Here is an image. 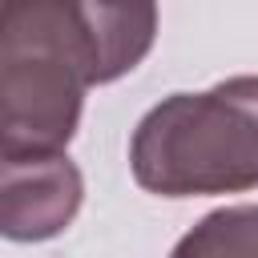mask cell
<instances>
[{
	"mask_svg": "<svg viewBox=\"0 0 258 258\" xmlns=\"http://www.w3.org/2000/svg\"><path fill=\"white\" fill-rule=\"evenodd\" d=\"M133 181L157 198H210L258 185V77L157 101L129 141Z\"/></svg>",
	"mask_w": 258,
	"mask_h": 258,
	"instance_id": "7a4b0ae2",
	"label": "cell"
},
{
	"mask_svg": "<svg viewBox=\"0 0 258 258\" xmlns=\"http://www.w3.org/2000/svg\"><path fill=\"white\" fill-rule=\"evenodd\" d=\"M169 258H258V206H226L206 214Z\"/></svg>",
	"mask_w": 258,
	"mask_h": 258,
	"instance_id": "5b68a950",
	"label": "cell"
},
{
	"mask_svg": "<svg viewBox=\"0 0 258 258\" xmlns=\"http://www.w3.org/2000/svg\"><path fill=\"white\" fill-rule=\"evenodd\" d=\"M97 56L77 0H4L0 129L4 157L60 153L77 125Z\"/></svg>",
	"mask_w": 258,
	"mask_h": 258,
	"instance_id": "6da1fadb",
	"label": "cell"
},
{
	"mask_svg": "<svg viewBox=\"0 0 258 258\" xmlns=\"http://www.w3.org/2000/svg\"><path fill=\"white\" fill-rule=\"evenodd\" d=\"M97 56V85L133 73L157 40V0H77Z\"/></svg>",
	"mask_w": 258,
	"mask_h": 258,
	"instance_id": "277c9868",
	"label": "cell"
},
{
	"mask_svg": "<svg viewBox=\"0 0 258 258\" xmlns=\"http://www.w3.org/2000/svg\"><path fill=\"white\" fill-rule=\"evenodd\" d=\"M85 181L64 153H28L4 157L0 189V230L8 242H44L56 238L81 210Z\"/></svg>",
	"mask_w": 258,
	"mask_h": 258,
	"instance_id": "3957f363",
	"label": "cell"
}]
</instances>
